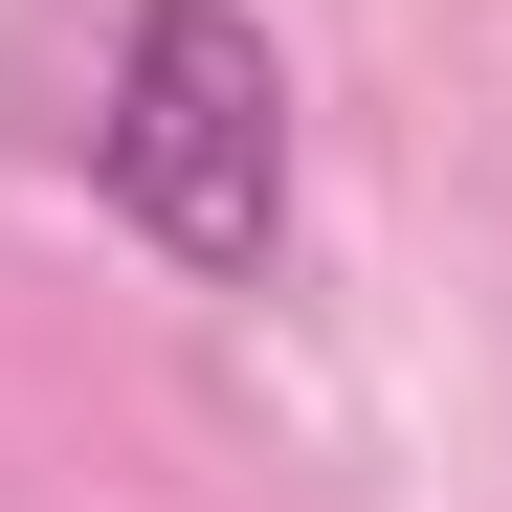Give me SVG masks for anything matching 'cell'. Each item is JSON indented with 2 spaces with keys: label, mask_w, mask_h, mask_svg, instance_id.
I'll return each mask as SVG.
<instances>
[{
  "label": "cell",
  "mask_w": 512,
  "mask_h": 512,
  "mask_svg": "<svg viewBox=\"0 0 512 512\" xmlns=\"http://www.w3.org/2000/svg\"><path fill=\"white\" fill-rule=\"evenodd\" d=\"M90 201H112L179 290H268V268H290V45L245 23V0H112Z\"/></svg>",
  "instance_id": "6da1fadb"
}]
</instances>
